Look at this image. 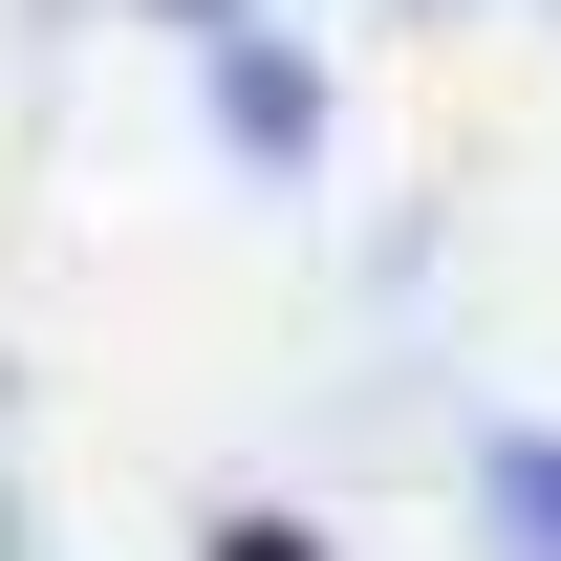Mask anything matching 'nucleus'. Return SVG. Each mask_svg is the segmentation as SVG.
Masks as SVG:
<instances>
[{
	"label": "nucleus",
	"instance_id": "nucleus-1",
	"mask_svg": "<svg viewBox=\"0 0 561 561\" xmlns=\"http://www.w3.org/2000/svg\"><path fill=\"white\" fill-rule=\"evenodd\" d=\"M324 130H346L324 66H302L280 22H238V44H216V151H238V173H324Z\"/></svg>",
	"mask_w": 561,
	"mask_h": 561
},
{
	"label": "nucleus",
	"instance_id": "nucleus-2",
	"mask_svg": "<svg viewBox=\"0 0 561 561\" xmlns=\"http://www.w3.org/2000/svg\"><path fill=\"white\" fill-rule=\"evenodd\" d=\"M476 540H496V561H561V432H540V411L476 432Z\"/></svg>",
	"mask_w": 561,
	"mask_h": 561
},
{
	"label": "nucleus",
	"instance_id": "nucleus-3",
	"mask_svg": "<svg viewBox=\"0 0 561 561\" xmlns=\"http://www.w3.org/2000/svg\"><path fill=\"white\" fill-rule=\"evenodd\" d=\"M195 561H324V540H302V518H260V496H238V518H216Z\"/></svg>",
	"mask_w": 561,
	"mask_h": 561
},
{
	"label": "nucleus",
	"instance_id": "nucleus-4",
	"mask_svg": "<svg viewBox=\"0 0 561 561\" xmlns=\"http://www.w3.org/2000/svg\"><path fill=\"white\" fill-rule=\"evenodd\" d=\"M151 22H195V44H238V22H260V0H151Z\"/></svg>",
	"mask_w": 561,
	"mask_h": 561
}]
</instances>
